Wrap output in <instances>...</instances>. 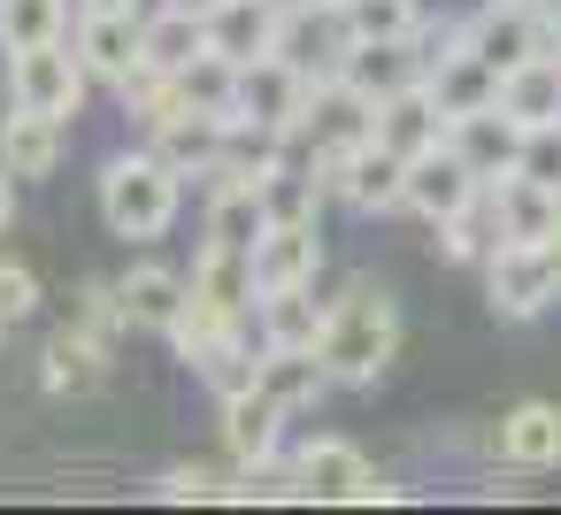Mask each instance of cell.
Returning <instances> with one entry per match:
<instances>
[{
    "mask_svg": "<svg viewBox=\"0 0 561 515\" xmlns=\"http://www.w3.org/2000/svg\"><path fill=\"white\" fill-rule=\"evenodd\" d=\"M262 231H270L262 185H247V178L208 185V239H216V247H247V254H254V239H262Z\"/></svg>",
    "mask_w": 561,
    "mask_h": 515,
    "instance_id": "4316f807",
    "label": "cell"
},
{
    "mask_svg": "<svg viewBox=\"0 0 561 515\" xmlns=\"http://www.w3.org/2000/svg\"><path fill=\"white\" fill-rule=\"evenodd\" d=\"M285 400L270 392V385H247V392H231L224 400V446H231V461L247 469V461H262V454H277V431H285Z\"/></svg>",
    "mask_w": 561,
    "mask_h": 515,
    "instance_id": "d6986e66",
    "label": "cell"
},
{
    "mask_svg": "<svg viewBox=\"0 0 561 515\" xmlns=\"http://www.w3.org/2000/svg\"><path fill=\"white\" fill-rule=\"evenodd\" d=\"M39 308V277L24 262H0V323H24Z\"/></svg>",
    "mask_w": 561,
    "mask_h": 515,
    "instance_id": "e575fe53",
    "label": "cell"
},
{
    "mask_svg": "<svg viewBox=\"0 0 561 515\" xmlns=\"http://www.w3.org/2000/svg\"><path fill=\"white\" fill-rule=\"evenodd\" d=\"M139 39H147V70H185L193 55H208L216 47V32H208V16H193V9H154L147 24H139Z\"/></svg>",
    "mask_w": 561,
    "mask_h": 515,
    "instance_id": "484cf974",
    "label": "cell"
},
{
    "mask_svg": "<svg viewBox=\"0 0 561 515\" xmlns=\"http://www.w3.org/2000/svg\"><path fill=\"white\" fill-rule=\"evenodd\" d=\"M346 47H354V24H346L339 0H293L285 24H277V55L308 78H339Z\"/></svg>",
    "mask_w": 561,
    "mask_h": 515,
    "instance_id": "30bf717a",
    "label": "cell"
},
{
    "mask_svg": "<svg viewBox=\"0 0 561 515\" xmlns=\"http://www.w3.org/2000/svg\"><path fill=\"white\" fill-rule=\"evenodd\" d=\"M9 185H16V178L0 170V231H9V208H16V193H9Z\"/></svg>",
    "mask_w": 561,
    "mask_h": 515,
    "instance_id": "8d00e7d4",
    "label": "cell"
},
{
    "mask_svg": "<svg viewBox=\"0 0 561 515\" xmlns=\"http://www.w3.org/2000/svg\"><path fill=\"white\" fill-rule=\"evenodd\" d=\"M300 500L377 507V500H392V484L369 469V454H362L354 438H316V446H300Z\"/></svg>",
    "mask_w": 561,
    "mask_h": 515,
    "instance_id": "ba28073f",
    "label": "cell"
},
{
    "mask_svg": "<svg viewBox=\"0 0 561 515\" xmlns=\"http://www.w3.org/2000/svg\"><path fill=\"white\" fill-rule=\"evenodd\" d=\"M70 32V0H0V47L24 55Z\"/></svg>",
    "mask_w": 561,
    "mask_h": 515,
    "instance_id": "1f68e13d",
    "label": "cell"
},
{
    "mask_svg": "<svg viewBox=\"0 0 561 515\" xmlns=\"http://www.w3.org/2000/svg\"><path fill=\"white\" fill-rule=\"evenodd\" d=\"M116 293H124L131 331H178V316H185V300H193V277H178V270H162V262H139V270L116 277Z\"/></svg>",
    "mask_w": 561,
    "mask_h": 515,
    "instance_id": "ac0fdd59",
    "label": "cell"
},
{
    "mask_svg": "<svg viewBox=\"0 0 561 515\" xmlns=\"http://www.w3.org/2000/svg\"><path fill=\"white\" fill-rule=\"evenodd\" d=\"M316 354H323V369L339 385H377L392 369V354H400V308H392V293L385 285H346L331 300V316H323V346Z\"/></svg>",
    "mask_w": 561,
    "mask_h": 515,
    "instance_id": "6da1fadb",
    "label": "cell"
},
{
    "mask_svg": "<svg viewBox=\"0 0 561 515\" xmlns=\"http://www.w3.org/2000/svg\"><path fill=\"white\" fill-rule=\"evenodd\" d=\"M262 385H270L285 408H316L339 377L323 369V354H316V346H262Z\"/></svg>",
    "mask_w": 561,
    "mask_h": 515,
    "instance_id": "f546056e",
    "label": "cell"
},
{
    "mask_svg": "<svg viewBox=\"0 0 561 515\" xmlns=\"http://www.w3.org/2000/svg\"><path fill=\"white\" fill-rule=\"evenodd\" d=\"M323 270V231L316 224H270L254 239V285L262 293H285V285H316Z\"/></svg>",
    "mask_w": 561,
    "mask_h": 515,
    "instance_id": "9a60e30c",
    "label": "cell"
},
{
    "mask_svg": "<svg viewBox=\"0 0 561 515\" xmlns=\"http://www.w3.org/2000/svg\"><path fill=\"white\" fill-rule=\"evenodd\" d=\"M277 24H285V0H224L208 16L216 47L231 62H254V55H277Z\"/></svg>",
    "mask_w": 561,
    "mask_h": 515,
    "instance_id": "603a6c76",
    "label": "cell"
},
{
    "mask_svg": "<svg viewBox=\"0 0 561 515\" xmlns=\"http://www.w3.org/2000/svg\"><path fill=\"white\" fill-rule=\"evenodd\" d=\"M500 108H507L523 131H538V124H561V55L546 47V55H530L523 70H507V85H500Z\"/></svg>",
    "mask_w": 561,
    "mask_h": 515,
    "instance_id": "d4e9b609",
    "label": "cell"
},
{
    "mask_svg": "<svg viewBox=\"0 0 561 515\" xmlns=\"http://www.w3.org/2000/svg\"><path fill=\"white\" fill-rule=\"evenodd\" d=\"M0 339H9V323H0Z\"/></svg>",
    "mask_w": 561,
    "mask_h": 515,
    "instance_id": "60d3db41",
    "label": "cell"
},
{
    "mask_svg": "<svg viewBox=\"0 0 561 515\" xmlns=\"http://www.w3.org/2000/svg\"><path fill=\"white\" fill-rule=\"evenodd\" d=\"M461 39H469L492 70H523L530 55L553 47V16H546V0H484V9L461 24Z\"/></svg>",
    "mask_w": 561,
    "mask_h": 515,
    "instance_id": "8992f818",
    "label": "cell"
},
{
    "mask_svg": "<svg viewBox=\"0 0 561 515\" xmlns=\"http://www.w3.org/2000/svg\"><path fill=\"white\" fill-rule=\"evenodd\" d=\"M553 55H561V16H553Z\"/></svg>",
    "mask_w": 561,
    "mask_h": 515,
    "instance_id": "ab89813d",
    "label": "cell"
},
{
    "mask_svg": "<svg viewBox=\"0 0 561 515\" xmlns=\"http://www.w3.org/2000/svg\"><path fill=\"white\" fill-rule=\"evenodd\" d=\"M354 39H415L423 32V9L415 0H339Z\"/></svg>",
    "mask_w": 561,
    "mask_h": 515,
    "instance_id": "d6a6232c",
    "label": "cell"
},
{
    "mask_svg": "<svg viewBox=\"0 0 561 515\" xmlns=\"http://www.w3.org/2000/svg\"><path fill=\"white\" fill-rule=\"evenodd\" d=\"M515 170L561 193V124H538V131H523V154H515Z\"/></svg>",
    "mask_w": 561,
    "mask_h": 515,
    "instance_id": "836d02e7",
    "label": "cell"
},
{
    "mask_svg": "<svg viewBox=\"0 0 561 515\" xmlns=\"http://www.w3.org/2000/svg\"><path fill=\"white\" fill-rule=\"evenodd\" d=\"M323 178H316V162L308 170H293V162H277L270 178H262V208H270V224H316L323 216Z\"/></svg>",
    "mask_w": 561,
    "mask_h": 515,
    "instance_id": "4dcf8cb0",
    "label": "cell"
},
{
    "mask_svg": "<svg viewBox=\"0 0 561 515\" xmlns=\"http://www.w3.org/2000/svg\"><path fill=\"white\" fill-rule=\"evenodd\" d=\"M78 9H131L139 16V0H78Z\"/></svg>",
    "mask_w": 561,
    "mask_h": 515,
    "instance_id": "74e56055",
    "label": "cell"
},
{
    "mask_svg": "<svg viewBox=\"0 0 561 515\" xmlns=\"http://www.w3.org/2000/svg\"><path fill=\"white\" fill-rule=\"evenodd\" d=\"M193 293L216 300V308H231V316H254V300H262V285H254V254L208 239V247L193 254Z\"/></svg>",
    "mask_w": 561,
    "mask_h": 515,
    "instance_id": "7402d4cb",
    "label": "cell"
},
{
    "mask_svg": "<svg viewBox=\"0 0 561 515\" xmlns=\"http://www.w3.org/2000/svg\"><path fill=\"white\" fill-rule=\"evenodd\" d=\"M139 24H147V16H131V9H85L70 47L85 55V70H93L101 85H124V78L147 62V39H139Z\"/></svg>",
    "mask_w": 561,
    "mask_h": 515,
    "instance_id": "7c38bea8",
    "label": "cell"
},
{
    "mask_svg": "<svg viewBox=\"0 0 561 515\" xmlns=\"http://www.w3.org/2000/svg\"><path fill=\"white\" fill-rule=\"evenodd\" d=\"M323 316L331 308H316V285H285V293H262L254 300L262 346H323Z\"/></svg>",
    "mask_w": 561,
    "mask_h": 515,
    "instance_id": "cb8c5ba5",
    "label": "cell"
},
{
    "mask_svg": "<svg viewBox=\"0 0 561 515\" xmlns=\"http://www.w3.org/2000/svg\"><path fill=\"white\" fill-rule=\"evenodd\" d=\"M377 139H385L392 154H408V162H415V154H431V147L446 139V108L431 101V85H423V78L377 108Z\"/></svg>",
    "mask_w": 561,
    "mask_h": 515,
    "instance_id": "44dd1931",
    "label": "cell"
},
{
    "mask_svg": "<svg viewBox=\"0 0 561 515\" xmlns=\"http://www.w3.org/2000/svg\"><path fill=\"white\" fill-rule=\"evenodd\" d=\"M224 124H231V116H193V108H185V116H170V124L147 131V139H154V154L178 162L185 178H208L216 154H224Z\"/></svg>",
    "mask_w": 561,
    "mask_h": 515,
    "instance_id": "f1b7e54d",
    "label": "cell"
},
{
    "mask_svg": "<svg viewBox=\"0 0 561 515\" xmlns=\"http://www.w3.org/2000/svg\"><path fill=\"white\" fill-rule=\"evenodd\" d=\"M446 139L469 154V170L492 185V178H507L515 170V154H523V124L492 101V108H477V116H461V124H446Z\"/></svg>",
    "mask_w": 561,
    "mask_h": 515,
    "instance_id": "ffe728a7",
    "label": "cell"
},
{
    "mask_svg": "<svg viewBox=\"0 0 561 515\" xmlns=\"http://www.w3.org/2000/svg\"><path fill=\"white\" fill-rule=\"evenodd\" d=\"M308 101H316V78L293 70L285 55L239 62V108H231V116H247V124H262V131H277V139H300V131H308Z\"/></svg>",
    "mask_w": 561,
    "mask_h": 515,
    "instance_id": "277c9868",
    "label": "cell"
},
{
    "mask_svg": "<svg viewBox=\"0 0 561 515\" xmlns=\"http://www.w3.org/2000/svg\"><path fill=\"white\" fill-rule=\"evenodd\" d=\"M484 293H492V316L530 323V316H546V308H553L561 270H553V254H546L538 239H500V247L484 254Z\"/></svg>",
    "mask_w": 561,
    "mask_h": 515,
    "instance_id": "5b68a950",
    "label": "cell"
},
{
    "mask_svg": "<svg viewBox=\"0 0 561 515\" xmlns=\"http://www.w3.org/2000/svg\"><path fill=\"white\" fill-rule=\"evenodd\" d=\"M85 85H93L85 55L62 47V39L9 55V101H16V108H39V116H62V124H70V116L85 108Z\"/></svg>",
    "mask_w": 561,
    "mask_h": 515,
    "instance_id": "3957f363",
    "label": "cell"
},
{
    "mask_svg": "<svg viewBox=\"0 0 561 515\" xmlns=\"http://www.w3.org/2000/svg\"><path fill=\"white\" fill-rule=\"evenodd\" d=\"M39 362H47V369H39V377H47V392H93V385L108 377V346H101V339H93L85 323L55 331Z\"/></svg>",
    "mask_w": 561,
    "mask_h": 515,
    "instance_id": "83f0119b",
    "label": "cell"
},
{
    "mask_svg": "<svg viewBox=\"0 0 561 515\" xmlns=\"http://www.w3.org/2000/svg\"><path fill=\"white\" fill-rule=\"evenodd\" d=\"M178 201H185V170L162 162L154 147L147 154H116L101 170V224L116 239H162L178 224Z\"/></svg>",
    "mask_w": 561,
    "mask_h": 515,
    "instance_id": "7a4b0ae2",
    "label": "cell"
},
{
    "mask_svg": "<svg viewBox=\"0 0 561 515\" xmlns=\"http://www.w3.org/2000/svg\"><path fill=\"white\" fill-rule=\"evenodd\" d=\"M492 454L507 469H561V408L553 400H515L492 423Z\"/></svg>",
    "mask_w": 561,
    "mask_h": 515,
    "instance_id": "4fadbf2b",
    "label": "cell"
},
{
    "mask_svg": "<svg viewBox=\"0 0 561 515\" xmlns=\"http://www.w3.org/2000/svg\"><path fill=\"white\" fill-rule=\"evenodd\" d=\"M484 208H492L500 239H546V231L561 224V193L538 185V178H523V170L492 178V185H484Z\"/></svg>",
    "mask_w": 561,
    "mask_h": 515,
    "instance_id": "e0dca14e",
    "label": "cell"
},
{
    "mask_svg": "<svg viewBox=\"0 0 561 515\" xmlns=\"http://www.w3.org/2000/svg\"><path fill=\"white\" fill-rule=\"evenodd\" d=\"M339 201L362 208V216H392V208H408V154H392L385 139H362L354 162H346V193H339Z\"/></svg>",
    "mask_w": 561,
    "mask_h": 515,
    "instance_id": "2e32d148",
    "label": "cell"
},
{
    "mask_svg": "<svg viewBox=\"0 0 561 515\" xmlns=\"http://www.w3.org/2000/svg\"><path fill=\"white\" fill-rule=\"evenodd\" d=\"M484 201V178L469 170V154L454 147V139H438L431 154H415L408 162V208L438 231V224H454V216H469Z\"/></svg>",
    "mask_w": 561,
    "mask_h": 515,
    "instance_id": "9c48e42d",
    "label": "cell"
},
{
    "mask_svg": "<svg viewBox=\"0 0 561 515\" xmlns=\"http://www.w3.org/2000/svg\"><path fill=\"white\" fill-rule=\"evenodd\" d=\"M162 500H239V484H224L208 469H170L162 477Z\"/></svg>",
    "mask_w": 561,
    "mask_h": 515,
    "instance_id": "d590c367",
    "label": "cell"
},
{
    "mask_svg": "<svg viewBox=\"0 0 561 515\" xmlns=\"http://www.w3.org/2000/svg\"><path fill=\"white\" fill-rule=\"evenodd\" d=\"M538 247H546V254H553V270H561V224H553V231H546Z\"/></svg>",
    "mask_w": 561,
    "mask_h": 515,
    "instance_id": "f35d334b",
    "label": "cell"
},
{
    "mask_svg": "<svg viewBox=\"0 0 561 515\" xmlns=\"http://www.w3.org/2000/svg\"><path fill=\"white\" fill-rule=\"evenodd\" d=\"M423 85H431V101L446 108V124H461V116H477V108L500 101L507 70H492L461 32H438V47H431V62H423Z\"/></svg>",
    "mask_w": 561,
    "mask_h": 515,
    "instance_id": "52a82bcc",
    "label": "cell"
},
{
    "mask_svg": "<svg viewBox=\"0 0 561 515\" xmlns=\"http://www.w3.org/2000/svg\"><path fill=\"white\" fill-rule=\"evenodd\" d=\"M62 147H70L62 116H39V108H9V116H0V170H9V178H55Z\"/></svg>",
    "mask_w": 561,
    "mask_h": 515,
    "instance_id": "5bb4252c",
    "label": "cell"
},
{
    "mask_svg": "<svg viewBox=\"0 0 561 515\" xmlns=\"http://www.w3.org/2000/svg\"><path fill=\"white\" fill-rule=\"evenodd\" d=\"M423 62H431V47H423V32L415 39H354L346 47V62H339V78L362 93V101H392V93H408L415 78H423Z\"/></svg>",
    "mask_w": 561,
    "mask_h": 515,
    "instance_id": "8fae6325",
    "label": "cell"
}]
</instances>
